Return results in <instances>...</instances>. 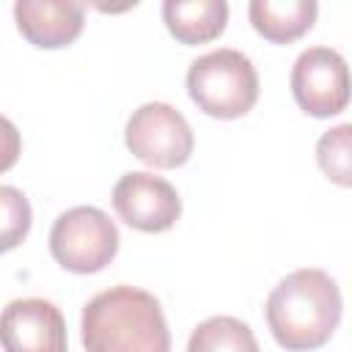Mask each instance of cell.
<instances>
[{"instance_id":"cell-1","label":"cell","mask_w":352,"mask_h":352,"mask_svg":"<svg viewBox=\"0 0 352 352\" xmlns=\"http://www.w3.org/2000/svg\"><path fill=\"white\" fill-rule=\"evenodd\" d=\"M344 300L338 283L316 267L289 272L267 297V324L286 352H314L324 346L338 322Z\"/></svg>"},{"instance_id":"cell-2","label":"cell","mask_w":352,"mask_h":352,"mask_svg":"<svg viewBox=\"0 0 352 352\" xmlns=\"http://www.w3.org/2000/svg\"><path fill=\"white\" fill-rule=\"evenodd\" d=\"M80 330L85 352H170L160 300L126 283L91 297Z\"/></svg>"},{"instance_id":"cell-3","label":"cell","mask_w":352,"mask_h":352,"mask_svg":"<svg viewBox=\"0 0 352 352\" xmlns=\"http://www.w3.org/2000/svg\"><path fill=\"white\" fill-rule=\"evenodd\" d=\"M187 94L212 118H242L258 99V74L245 52L223 47L190 63Z\"/></svg>"},{"instance_id":"cell-4","label":"cell","mask_w":352,"mask_h":352,"mask_svg":"<svg viewBox=\"0 0 352 352\" xmlns=\"http://www.w3.org/2000/svg\"><path fill=\"white\" fill-rule=\"evenodd\" d=\"M118 242L121 236L116 223L96 206H74L58 214L50 231L52 258L74 275L102 272L116 258Z\"/></svg>"},{"instance_id":"cell-5","label":"cell","mask_w":352,"mask_h":352,"mask_svg":"<svg viewBox=\"0 0 352 352\" xmlns=\"http://www.w3.org/2000/svg\"><path fill=\"white\" fill-rule=\"evenodd\" d=\"M124 140L140 162L162 170L182 168L195 148L187 118L168 102L140 104L126 121Z\"/></svg>"},{"instance_id":"cell-6","label":"cell","mask_w":352,"mask_h":352,"mask_svg":"<svg viewBox=\"0 0 352 352\" xmlns=\"http://www.w3.org/2000/svg\"><path fill=\"white\" fill-rule=\"evenodd\" d=\"M289 82L300 110L314 118L338 116L349 104L346 60L330 47H311L300 52Z\"/></svg>"},{"instance_id":"cell-7","label":"cell","mask_w":352,"mask_h":352,"mask_svg":"<svg viewBox=\"0 0 352 352\" xmlns=\"http://www.w3.org/2000/svg\"><path fill=\"white\" fill-rule=\"evenodd\" d=\"M116 214L135 231L162 234L182 217V198L176 187L148 170L124 173L113 187Z\"/></svg>"},{"instance_id":"cell-8","label":"cell","mask_w":352,"mask_h":352,"mask_svg":"<svg viewBox=\"0 0 352 352\" xmlns=\"http://www.w3.org/2000/svg\"><path fill=\"white\" fill-rule=\"evenodd\" d=\"M0 346L6 352H66V322L44 297L11 300L0 311Z\"/></svg>"},{"instance_id":"cell-9","label":"cell","mask_w":352,"mask_h":352,"mask_svg":"<svg viewBox=\"0 0 352 352\" xmlns=\"http://www.w3.org/2000/svg\"><path fill=\"white\" fill-rule=\"evenodd\" d=\"M19 33L38 50H60L77 41L85 25V6L55 0H19L14 3Z\"/></svg>"},{"instance_id":"cell-10","label":"cell","mask_w":352,"mask_h":352,"mask_svg":"<svg viewBox=\"0 0 352 352\" xmlns=\"http://www.w3.org/2000/svg\"><path fill=\"white\" fill-rule=\"evenodd\" d=\"M162 19L168 33L187 47L214 41L228 22L226 0H165Z\"/></svg>"},{"instance_id":"cell-11","label":"cell","mask_w":352,"mask_h":352,"mask_svg":"<svg viewBox=\"0 0 352 352\" xmlns=\"http://www.w3.org/2000/svg\"><path fill=\"white\" fill-rule=\"evenodd\" d=\"M319 6L314 0H253L248 16L253 30L270 44H292L316 22Z\"/></svg>"},{"instance_id":"cell-12","label":"cell","mask_w":352,"mask_h":352,"mask_svg":"<svg viewBox=\"0 0 352 352\" xmlns=\"http://www.w3.org/2000/svg\"><path fill=\"white\" fill-rule=\"evenodd\" d=\"M187 352H261L258 341L236 316H209L204 319L187 341Z\"/></svg>"},{"instance_id":"cell-13","label":"cell","mask_w":352,"mask_h":352,"mask_svg":"<svg viewBox=\"0 0 352 352\" xmlns=\"http://www.w3.org/2000/svg\"><path fill=\"white\" fill-rule=\"evenodd\" d=\"M352 126L349 124H338L333 129H327L319 143H316V162L322 168V173L336 182L338 187H349L352 184Z\"/></svg>"},{"instance_id":"cell-14","label":"cell","mask_w":352,"mask_h":352,"mask_svg":"<svg viewBox=\"0 0 352 352\" xmlns=\"http://www.w3.org/2000/svg\"><path fill=\"white\" fill-rule=\"evenodd\" d=\"M33 226V209L22 190L0 184V253L19 248Z\"/></svg>"},{"instance_id":"cell-15","label":"cell","mask_w":352,"mask_h":352,"mask_svg":"<svg viewBox=\"0 0 352 352\" xmlns=\"http://www.w3.org/2000/svg\"><path fill=\"white\" fill-rule=\"evenodd\" d=\"M19 154H22V135L11 118L0 116V173L11 170Z\"/></svg>"}]
</instances>
